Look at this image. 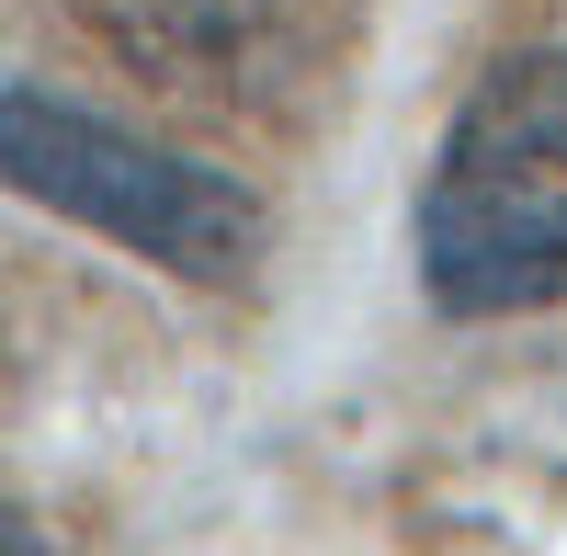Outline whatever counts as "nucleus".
<instances>
[{"mask_svg":"<svg viewBox=\"0 0 567 556\" xmlns=\"http://www.w3.org/2000/svg\"><path fill=\"white\" fill-rule=\"evenodd\" d=\"M0 194L69 216L91 239L182 272V285H250L261 239H272V216L239 171H216L194 148H159V136L91 114V103H69V91H45L23 69H0Z\"/></svg>","mask_w":567,"mask_h":556,"instance_id":"1","label":"nucleus"},{"mask_svg":"<svg viewBox=\"0 0 567 556\" xmlns=\"http://www.w3.org/2000/svg\"><path fill=\"white\" fill-rule=\"evenodd\" d=\"M409 250H420V296L443 318L556 307L567 296V171L443 136L432 182H420V216H409Z\"/></svg>","mask_w":567,"mask_h":556,"instance_id":"2","label":"nucleus"},{"mask_svg":"<svg viewBox=\"0 0 567 556\" xmlns=\"http://www.w3.org/2000/svg\"><path fill=\"white\" fill-rule=\"evenodd\" d=\"M0 556H34V523L12 512V500H0Z\"/></svg>","mask_w":567,"mask_h":556,"instance_id":"3","label":"nucleus"}]
</instances>
